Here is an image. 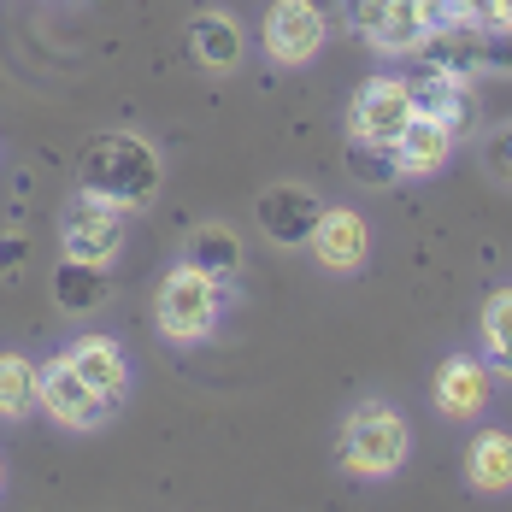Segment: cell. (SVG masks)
Wrapping results in <instances>:
<instances>
[{
	"mask_svg": "<svg viewBox=\"0 0 512 512\" xmlns=\"http://www.w3.org/2000/svg\"><path fill=\"white\" fill-rule=\"evenodd\" d=\"M477 48H483V24H430L418 59H424L436 77L471 83V77H477Z\"/></svg>",
	"mask_w": 512,
	"mask_h": 512,
	"instance_id": "obj_16",
	"label": "cell"
},
{
	"mask_svg": "<svg viewBox=\"0 0 512 512\" xmlns=\"http://www.w3.org/2000/svg\"><path fill=\"white\" fill-rule=\"evenodd\" d=\"M24 265H30V236L24 230H6L0 236V283H18Z\"/></svg>",
	"mask_w": 512,
	"mask_h": 512,
	"instance_id": "obj_24",
	"label": "cell"
},
{
	"mask_svg": "<svg viewBox=\"0 0 512 512\" xmlns=\"http://www.w3.org/2000/svg\"><path fill=\"white\" fill-rule=\"evenodd\" d=\"M183 259L230 283V277L242 271V259H248V248H242V236H236L230 224H195V230H189V242H183Z\"/></svg>",
	"mask_w": 512,
	"mask_h": 512,
	"instance_id": "obj_19",
	"label": "cell"
},
{
	"mask_svg": "<svg viewBox=\"0 0 512 512\" xmlns=\"http://www.w3.org/2000/svg\"><path fill=\"white\" fill-rule=\"evenodd\" d=\"M324 42H330V12L324 6H312V0H271V12H265V53L277 65L301 71V65H312L324 53Z\"/></svg>",
	"mask_w": 512,
	"mask_h": 512,
	"instance_id": "obj_6",
	"label": "cell"
},
{
	"mask_svg": "<svg viewBox=\"0 0 512 512\" xmlns=\"http://www.w3.org/2000/svg\"><path fill=\"white\" fill-rule=\"evenodd\" d=\"M412 112H418V89H412L407 77H371V83H359L354 106H348V136H354V154H389L395 148V136L412 124Z\"/></svg>",
	"mask_w": 512,
	"mask_h": 512,
	"instance_id": "obj_4",
	"label": "cell"
},
{
	"mask_svg": "<svg viewBox=\"0 0 512 512\" xmlns=\"http://www.w3.org/2000/svg\"><path fill=\"white\" fill-rule=\"evenodd\" d=\"M407 454H412L407 412L389 407V401H359L336 430V465L359 483H389L407 465Z\"/></svg>",
	"mask_w": 512,
	"mask_h": 512,
	"instance_id": "obj_2",
	"label": "cell"
},
{
	"mask_svg": "<svg viewBox=\"0 0 512 512\" xmlns=\"http://www.w3.org/2000/svg\"><path fill=\"white\" fill-rule=\"evenodd\" d=\"M483 24H507L512 30V0H483Z\"/></svg>",
	"mask_w": 512,
	"mask_h": 512,
	"instance_id": "obj_26",
	"label": "cell"
},
{
	"mask_svg": "<svg viewBox=\"0 0 512 512\" xmlns=\"http://www.w3.org/2000/svg\"><path fill=\"white\" fill-rule=\"evenodd\" d=\"M36 371L42 365H30V354H0V424H24L30 407H36Z\"/></svg>",
	"mask_w": 512,
	"mask_h": 512,
	"instance_id": "obj_20",
	"label": "cell"
},
{
	"mask_svg": "<svg viewBox=\"0 0 512 512\" xmlns=\"http://www.w3.org/2000/svg\"><path fill=\"white\" fill-rule=\"evenodd\" d=\"M465 483L477 495H512V430H477L465 448Z\"/></svg>",
	"mask_w": 512,
	"mask_h": 512,
	"instance_id": "obj_17",
	"label": "cell"
},
{
	"mask_svg": "<svg viewBox=\"0 0 512 512\" xmlns=\"http://www.w3.org/2000/svg\"><path fill=\"white\" fill-rule=\"evenodd\" d=\"M318 212H324L318 189H307V183H271V189L254 201V224H259V236H265L271 248L295 254V248H307L312 242Z\"/></svg>",
	"mask_w": 512,
	"mask_h": 512,
	"instance_id": "obj_8",
	"label": "cell"
},
{
	"mask_svg": "<svg viewBox=\"0 0 512 512\" xmlns=\"http://www.w3.org/2000/svg\"><path fill=\"white\" fill-rule=\"evenodd\" d=\"M489 389H495V371L483 365V359L471 354H448L436 365V383H430V401L442 418H454V424H471V418H483L489 407Z\"/></svg>",
	"mask_w": 512,
	"mask_h": 512,
	"instance_id": "obj_9",
	"label": "cell"
},
{
	"mask_svg": "<svg viewBox=\"0 0 512 512\" xmlns=\"http://www.w3.org/2000/svg\"><path fill=\"white\" fill-rule=\"evenodd\" d=\"M159 183H165V159L148 136L136 130H112L101 136L83 165H77V189H95L106 201H118L124 212H148L159 201Z\"/></svg>",
	"mask_w": 512,
	"mask_h": 512,
	"instance_id": "obj_1",
	"label": "cell"
},
{
	"mask_svg": "<svg viewBox=\"0 0 512 512\" xmlns=\"http://www.w3.org/2000/svg\"><path fill=\"white\" fill-rule=\"evenodd\" d=\"M477 71H489V77H512V30H507V24H483Z\"/></svg>",
	"mask_w": 512,
	"mask_h": 512,
	"instance_id": "obj_23",
	"label": "cell"
},
{
	"mask_svg": "<svg viewBox=\"0 0 512 512\" xmlns=\"http://www.w3.org/2000/svg\"><path fill=\"white\" fill-rule=\"evenodd\" d=\"M436 24H483V0H430Z\"/></svg>",
	"mask_w": 512,
	"mask_h": 512,
	"instance_id": "obj_25",
	"label": "cell"
},
{
	"mask_svg": "<svg viewBox=\"0 0 512 512\" xmlns=\"http://www.w3.org/2000/svg\"><path fill=\"white\" fill-rule=\"evenodd\" d=\"M312 6H324V12H330V6H342V0H312Z\"/></svg>",
	"mask_w": 512,
	"mask_h": 512,
	"instance_id": "obj_27",
	"label": "cell"
},
{
	"mask_svg": "<svg viewBox=\"0 0 512 512\" xmlns=\"http://www.w3.org/2000/svg\"><path fill=\"white\" fill-rule=\"evenodd\" d=\"M48 295L65 318H95V312L106 307V295H112V277H106V265H95V259L65 254L48 277Z\"/></svg>",
	"mask_w": 512,
	"mask_h": 512,
	"instance_id": "obj_12",
	"label": "cell"
},
{
	"mask_svg": "<svg viewBox=\"0 0 512 512\" xmlns=\"http://www.w3.org/2000/svg\"><path fill=\"white\" fill-rule=\"evenodd\" d=\"M36 407L48 412L59 430H101L112 401L95 395V389L77 377V365L59 354V359H48V365L36 371Z\"/></svg>",
	"mask_w": 512,
	"mask_h": 512,
	"instance_id": "obj_7",
	"label": "cell"
},
{
	"mask_svg": "<svg viewBox=\"0 0 512 512\" xmlns=\"http://www.w3.org/2000/svg\"><path fill=\"white\" fill-rule=\"evenodd\" d=\"M130 224V212L118 201H106L95 189H77L71 201L59 206V248L71 259H95V265H112V259L124 254V230Z\"/></svg>",
	"mask_w": 512,
	"mask_h": 512,
	"instance_id": "obj_5",
	"label": "cell"
},
{
	"mask_svg": "<svg viewBox=\"0 0 512 512\" xmlns=\"http://www.w3.org/2000/svg\"><path fill=\"white\" fill-rule=\"evenodd\" d=\"M65 359L77 365V377H83L95 395H106L112 407L130 395V359H124V348H118L112 336H77V342L65 348Z\"/></svg>",
	"mask_w": 512,
	"mask_h": 512,
	"instance_id": "obj_14",
	"label": "cell"
},
{
	"mask_svg": "<svg viewBox=\"0 0 512 512\" xmlns=\"http://www.w3.org/2000/svg\"><path fill=\"white\" fill-rule=\"evenodd\" d=\"M0 489H6V460H0Z\"/></svg>",
	"mask_w": 512,
	"mask_h": 512,
	"instance_id": "obj_28",
	"label": "cell"
},
{
	"mask_svg": "<svg viewBox=\"0 0 512 512\" xmlns=\"http://www.w3.org/2000/svg\"><path fill=\"white\" fill-rule=\"evenodd\" d=\"M312 259L324 265V271H359L365 259H371V224L359 218L354 206H324L318 212V224H312Z\"/></svg>",
	"mask_w": 512,
	"mask_h": 512,
	"instance_id": "obj_10",
	"label": "cell"
},
{
	"mask_svg": "<svg viewBox=\"0 0 512 512\" xmlns=\"http://www.w3.org/2000/svg\"><path fill=\"white\" fill-rule=\"evenodd\" d=\"M454 148H460V130H448L430 112H412V124L395 136V148H389V165H395V177H436L454 159Z\"/></svg>",
	"mask_w": 512,
	"mask_h": 512,
	"instance_id": "obj_11",
	"label": "cell"
},
{
	"mask_svg": "<svg viewBox=\"0 0 512 512\" xmlns=\"http://www.w3.org/2000/svg\"><path fill=\"white\" fill-rule=\"evenodd\" d=\"M477 342H483V365H489L495 377H507V383H512V283L483 295V312H477Z\"/></svg>",
	"mask_w": 512,
	"mask_h": 512,
	"instance_id": "obj_18",
	"label": "cell"
},
{
	"mask_svg": "<svg viewBox=\"0 0 512 512\" xmlns=\"http://www.w3.org/2000/svg\"><path fill=\"white\" fill-rule=\"evenodd\" d=\"M189 53H195L201 71L230 77V71L248 59V36H242V24H236L230 12H195V18H189Z\"/></svg>",
	"mask_w": 512,
	"mask_h": 512,
	"instance_id": "obj_13",
	"label": "cell"
},
{
	"mask_svg": "<svg viewBox=\"0 0 512 512\" xmlns=\"http://www.w3.org/2000/svg\"><path fill=\"white\" fill-rule=\"evenodd\" d=\"M224 307H230L224 277H212V271L189 265V259H177V265L159 277V289H154V324H159V336L177 342V348L206 342V336L218 330Z\"/></svg>",
	"mask_w": 512,
	"mask_h": 512,
	"instance_id": "obj_3",
	"label": "cell"
},
{
	"mask_svg": "<svg viewBox=\"0 0 512 512\" xmlns=\"http://www.w3.org/2000/svg\"><path fill=\"white\" fill-rule=\"evenodd\" d=\"M430 24H436V6L430 0H383V18L371 30V48L383 53V59H407V53L424 48Z\"/></svg>",
	"mask_w": 512,
	"mask_h": 512,
	"instance_id": "obj_15",
	"label": "cell"
},
{
	"mask_svg": "<svg viewBox=\"0 0 512 512\" xmlns=\"http://www.w3.org/2000/svg\"><path fill=\"white\" fill-rule=\"evenodd\" d=\"M412 89H418V83H412ZM418 112L442 118L448 130H460L465 136V124H471V89H465L460 77H436V71H430V83L418 89Z\"/></svg>",
	"mask_w": 512,
	"mask_h": 512,
	"instance_id": "obj_21",
	"label": "cell"
},
{
	"mask_svg": "<svg viewBox=\"0 0 512 512\" xmlns=\"http://www.w3.org/2000/svg\"><path fill=\"white\" fill-rule=\"evenodd\" d=\"M483 171H489L501 189H512V118H501V124L483 130Z\"/></svg>",
	"mask_w": 512,
	"mask_h": 512,
	"instance_id": "obj_22",
	"label": "cell"
}]
</instances>
